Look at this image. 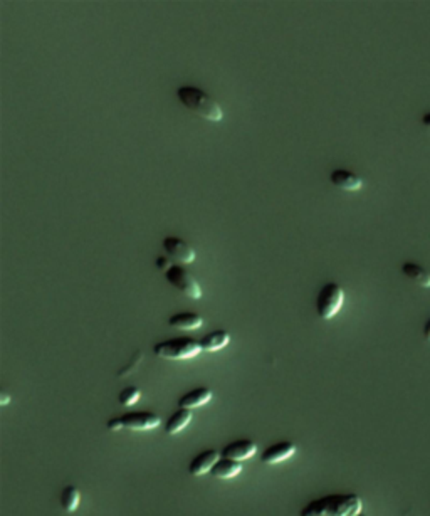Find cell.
<instances>
[{"label":"cell","mask_w":430,"mask_h":516,"mask_svg":"<svg viewBox=\"0 0 430 516\" xmlns=\"http://www.w3.org/2000/svg\"><path fill=\"white\" fill-rule=\"evenodd\" d=\"M9 404H10V397H9V394H5V392H2V394H0V405L5 407V405H9Z\"/></svg>","instance_id":"44dd1931"},{"label":"cell","mask_w":430,"mask_h":516,"mask_svg":"<svg viewBox=\"0 0 430 516\" xmlns=\"http://www.w3.org/2000/svg\"><path fill=\"white\" fill-rule=\"evenodd\" d=\"M330 182L333 183L335 187L346 192H357L363 187V180H361L357 173L345 170V168H337V170L331 172Z\"/></svg>","instance_id":"8fae6325"},{"label":"cell","mask_w":430,"mask_h":516,"mask_svg":"<svg viewBox=\"0 0 430 516\" xmlns=\"http://www.w3.org/2000/svg\"><path fill=\"white\" fill-rule=\"evenodd\" d=\"M358 516H367V515H363V513H361V515H358Z\"/></svg>","instance_id":"d4e9b609"},{"label":"cell","mask_w":430,"mask_h":516,"mask_svg":"<svg viewBox=\"0 0 430 516\" xmlns=\"http://www.w3.org/2000/svg\"><path fill=\"white\" fill-rule=\"evenodd\" d=\"M122 423L123 427L130 429V431H152L160 425V417L153 412H146V410H137V412L123 414Z\"/></svg>","instance_id":"8992f818"},{"label":"cell","mask_w":430,"mask_h":516,"mask_svg":"<svg viewBox=\"0 0 430 516\" xmlns=\"http://www.w3.org/2000/svg\"><path fill=\"white\" fill-rule=\"evenodd\" d=\"M200 344L194 338L188 337H179L170 338V340L158 341L153 346L155 355L165 360H188L194 359L200 353Z\"/></svg>","instance_id":"3957f363"},{"label":"cell","mask_w":430,"mask_h":516,"mask_svg":"<svg viewBox=\"0 0 430 516\" xmlns=\"http://www.w3.org/2000/svg\"><path fill=\"white\" fill-rule=\"evenodd\" d=\"M177 98H179L180 103L185 108L194 111L195 115L202 116L203 120L218 123L224 118V111H222L220 104L200 88H195V86H180L177 89Z\"/></svg>","instance_id":"7a4b0ae2"},{"label":"cell","mask_w":430,"mask_h":516,"mask_svg":"<svg viewBox=\"0 0 430 516\" xmlns=\"http://www.w3.org/2000/svg\"><path fill=\"white\" fill-rule=\"evenodd\" d=\"M222 456L218 451L215 449H207L203 451V453H200L199 456H195L194 461L190 462V466H188V473L192 474V476H203V474L210 473L212 471V468L215 464H217V461L220 459Z\"/></svg>","instance_id":"30bf717a"},{"label":"cell","mask_w":430,"mask_h":516,"mask_svg":"<svg viewBox=\"0 0 430 516\" xmlns=\"http://www.w3.org/2000/svg\"><path fill=\"white\" fill-rule=\"evenodd\" d=\"M229 341H231V333H229V331L215 330L212 333L205 335L199 344L202 352H218V350H222L224 346H227Z\"/></svg>","instance_id":"5bb4252c"},{"label":"cell","mask_w":430,"mask_h":516,"mask_svg":"<svg viewBox=\"0 0 430 516\" xmlns=\"http://www.w3.org/2000/svg\"><path fill=\"white\" fill-rule=\"evenodd\" d=\"M168 325L179 330H199L200 326L203 325V318L197 313L185 311V313H177L170 316Z\"/></svg>","instance_id":"9a60e30c"},{"label":"cell","mask_w":430,"mask_h":516,"mask_svg":"<svg viewBox=\"0 0 430 516\" xmlns=\"http://www.w3.org/2000/svg\"><path fill=\"white\" fill-rule=\"evenodd\" d=\"M210 401H212V390L207 389V387H200V389H194L182 395L177 404H179V409L192 410L209 404Z\"/></svg>","instance_id":"7c38bea8"},{"label":"cell","mask_w":430,"mask_h":516,"mask_svg":"<svg viewBox=\"0 0 430 516\" xmlns=\"http://www.w3.org/2000/svg\"><path fill=\"white\" fill-rule=\"evenodd\" d=\"M108 429L113 432H118V431H122V429H124L123 423H122V417H115V419L108 420Z\"/></svg>","instance_id":"ffe728a7"},{"label":"cell","mask_w":430,"mask_h":516,"mask_svg":"<svg viewBox=\"0 0 430 516\" xmlns=\"http://www.w3.org/2000/svg\"><path fill=\"white\" fill-rule=\"evenodd\" d=\"M296 454V446L289 440H282V442L273 444L267 449H264L261 454V461L264 464H279V462L288 461L289 458Z\"/></svg>","instance_id":"9c48e42d"},{"label":"cell","mask_w":430,"mask_h":516,"mask_svg":"<svg viewBox=\"0 0 430 516\" xmlns=\"http://www.w3.org/2000/svg\"><path fill=\"white\" fill-rule=\"evenodd\" d=\"M345 303V291L337 282H326L316 298V311L321 319H331L338 315Z\"/></svg>","instance_id":"277c9868"},{"label":"cell","mask_w":430,"mask_h":516,"mask_svg":"<svg viewBox=\"0 0 430 516\" xmlns=\"http://www.w3.org/2000/svg\"><path fill=\"white\" fill-rule=\"evenodd\" d=\"M157 266H158V267H165V271H167V269H168V267H170V266H172V265H170V266H168L167 259H165V258H158V259H157Z\"/></svg>","instance_id":"7402d4cb"},{"label":"cell","mask_w":430,"mask_h":516,"mask_svg":"<svg viewBox=\"0 0 430 516\" xmlns=\"http://www.w3.org/2000/svg\"><path fill=\"white\" fill-rule=\"evenodd\" d=\"M422 123L430 130V113H425V115L422 116Z\"/></svg>","instance_id":"cb8c5ba5"},{"label":"cell","mask_w":430,"mask_h":516,"mask_svg":"<svg viewBox=\"0 0 430 516\" xmlns=\"http://www.w3.org/2000/svg\"><path fill=\"white\" fill-rule=\"evenodd\" d=\"M402 273L405 274L407 278L420 284L422 288H430V273L425 267H422L420 265L414 261H405L402 265Z\"/></svg>","instance_id":"e0dca14e"},{"label":"cell","mask_w":430,"mask_h":516,"mask_svg":"<svg viewBox=\"0 0 430 516\" xmlns=\"http://www.w3.org/2000/svg\"><path fill=\"white\" fill-rule=\"evenodd\" d=\"M363 501L358 495H326L309 501L299 511V516H358L361 515Z\"/></svg>","instance_id":"6da1fadb"},{"label":"cell","mask_w":430,"mask_h":516,"mask_svg":"<svg viewBox=\"0 0 430 516\" xmlns=\"http://www.w3.org/2000/svg\"><path fill=\"white\" fill-rule=\"evenodd\" d=\"M258 453V444L254 440L249 439H239L234 440V442H229L224 449L220 451L222 458L232 459V461H247L251 459L252 456Z\"/></svg>","instance_id":"ba28073f"},{"label":"cell","mask_w":430,"mask_h":516,"mask_svg":"<svg viewBox=\"0 0 430 516\" xmlns=\"http://www.w3.org/2000/svg\"><path fill=\"white\" fill-rule=\"evenodd\" d=\"M163 249L170 258L175 259V261L183 262V265H192V262L195 261V258H197L195 251L192 249V247L188 246L183 239H180V237H175V236L165 237Z\"/></svg>","instance_id":"52a82bcc"},{"label":"cell","mask_w":430,"mask_h":516,"mask_svg":"<svg viewBox=\"0 0 430 516\" xmlns=\"http://www.w3.org/2000/svg\"><path fill=\"white\" fill-rule=\"evenodd\" d=\"M165 278H167V281L173 288L179 289L185 296L192 298V300H200V298H202V288H200L197 280H195L188 271H185L182 266H170L168 269L165 271Z\"/></svg>","instance_id":"5b68a950"},{"label":"cell","mask_w":430,"mask_h":516,"mask_svg":"<svg viewBox=\"0 0 430 516\" xmlns=\"http://www.w3.org/2000/svg\"><path fill=\"white\" fill-rule=\"evenodd\" d=\"M192 423V410L179 409L175 414L170 416V419L165 423V432L168 436H175L182 432L188 424Z\"/></svg>","instance_id":"2e32d148"},{"label":"cell","mask_w":430,"mask_h":516,"mask_svg":"<svg viewBox=\"0 0 430 516\" xmlns=\"http://www.w3.org/2000/svg\"><path fill=\"white\" fill-rule=\"evenodd\" d=\"M424 337L430 341V319L424 325Z\"/></svg>","instance_id":"603a6c76"},{"label":"cell","mask_w":430,"mask_h":516,"mask_svg":"<svg viewBox=\"0 0 430 516\" xmlns=\"http://www.w3.org/2000/svg\"><path fill=\"white\" fill-rule=\"evenodd\" d=\"M139 395L142 394H139V389H137V387H126V389L122 390L118 401L124 407H131L139 401Z\"/></svg>","instance_id":"d6986e66"},{"label":"cell","mask_w":430,"mask_h":516,"mask_svg":"<svg viewBox=\"0 0 430 516\" xmlns=\"http://www.w3.org/2000/svg\"><path fill=\"white\" fill-rule=\"evenodd\" d=\"M79 501H81V493L76 486H66L61 493V506L64 511L67 513H74L79 506Z\"/></svg>","instance_id":"ac0fdd59"},{"label":"cell","mask_w":430,"mask_h":516,"mask_svg":"<svg viewBox=\"0 0 430 516\" xmlns=\"http://www.w3.org/2000/svg\"><path fill=\"white\" fill-rule=\"evenodd\" d=\"M240 471H242V462L232 461V459L220 458L217 461V464L214 466L210 474L217 480H232V478L239 476Z\"/></svg>","instance_id":"4fadbf2b"}]
</instances>
